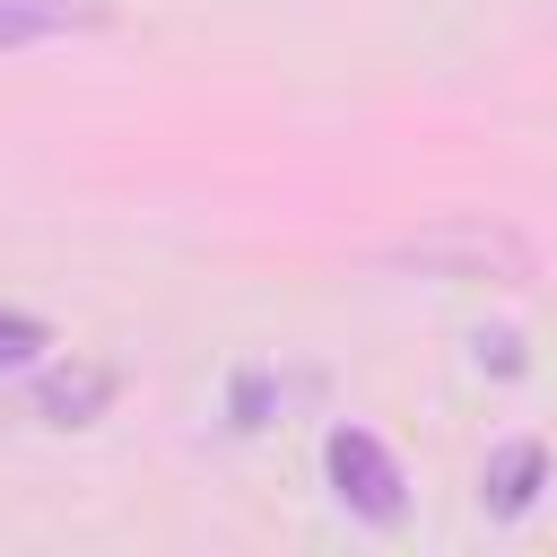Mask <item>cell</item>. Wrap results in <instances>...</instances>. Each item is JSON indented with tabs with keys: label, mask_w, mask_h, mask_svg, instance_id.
Instances as JSON below:
<instances>
[{
	"label": "cell",
	"mask_w": 557,
	"mask_h": 557,
	"mask_svg": "<svg viewBox=\"0 0 557 557\" xmlns=\"http://www.w3.org/2000/svg\"><path fill=\"white\" fill-rule=\"evenodd\" d=\"M383 270L444 278V287H531V278H540V244H531L513 218L453 209V218H435V226L383 244Z\"/></svg>",
	"instance_id": "cell-1"
},
{
	"label": "cell",
	"mask_w": 557,
	"mask_h": 557,
	"mask_svg": "<svg viewBox=\"0 0 557 557\" xmlns=\"http://www.w3.org/2000/svg\"><path fill=\"white\" fill-rule=\"evenodd\" d=\"M322 479H331V496H339L357 522H374V531H392V522L409 513V479H400V461H392V444H383L374 426H331V435H322Z\"/></svg>",
	"instance_id": "cell-2"
},
{
	"label": "cell",
	"mask_w": 557,
	"mask_h": 557,
	"mask_svg": "<svg viewBox=\"0 0 557 557\" xmlns=\"http://www.w3.org/2000/svg\"><path fill=\"white\" fill-rule=\"evenodd\" d=\"M540 487H548V444H540V435L496 444L487 470H479V505H487L496 522H522V513L540 505Z\"/></svg>",
	"instance_id": "cell-3"
},
{
	"label": "cell",
	"mask_w": 557,
	"mask_h": 557,
	"mask_svg": "<svg viewBox=\"0 0 557 557\" xmlns=\"http://www.w3.org/2000/svg\"><path fill=\"white\" fill-rule=\"evenodd\" d=\"M113 400V366H52L35 383V418L44 426H96Z\"/></svg>",
	"instance_id": "cell-4"
},
{
	"label": "cell",
	"mask_w": 557,
	"mask_h": 557,
	"mask_svg": "<svg viewBox=\"0 0 557 557\" xmlns=\"http://www.w3.org/2000/svg\"><path fill=\"white\" fill-rule=\"evenodd\" d=\"M87 26H104L96 0H0V52H35V44L87 35Z\"/></svg>",
	"instance_id": "cell-5"
},
{
	"label": "cell",
	"mask_w": 557,
	"mask_h": 557,
	"mask_svg": "<svg viewBox=\"0 0 557 557\" xmlns=\"http://www.w3.org/2000/svg\"><path fill=\"white\" fill-rule=\"evenodd\" d=\"M44 348H52V322H44V313H26V305H0V374L35 366Z\"/></svg>",
	"instance_id": "cell-6"
},
{
	"label": "cell",
	"mask_w": 557,
	"mask_h": 557,
	"mask_svg": "<svg viewBox=\"0 0 557 557\" xmlns=\"http://www.w3.org/2000/svg\"><path fill=\"white\" fill-rule=\"evenodd\" d=\"M479 366H496V374H522V339H513V331L479 339Z\"/></svg>",
	"instance_id": "cell-7"
}]
</instances>
